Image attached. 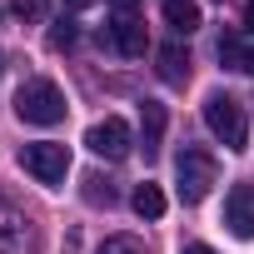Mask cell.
<instances>
[{"label": "cell", "instance_id": "ac0fdd59", "mask_svg": "<svg viewBox=\"0 0 254 254\" xmlns=\"http://www.w3.org/2000/svg\"><path fill=\"white\" fill-rule=\"evenodd\" d=\"M110 5H115L120 15H135V5H140V0H110Z\"/></svg>", "mask_w": 254, "mask_h": 254}, {"label": "cell", "instance_id": "6da1fadb", "mask_svg": "<svg viewBox=\"0 0 254 254\" xmlns=\"http://www.w3.org/2000/svg\"><path fill=\"white\" fill-rule=\"evenodd\" d=\"M204 125H209V135L224 145V150H249V115H244V105L234 100V95H224V90H214L209 100H204Z\"/></svg>", "mask_w": 254, "mask_h": 254}, {"label": "cell", "instance_id": "ba28073f", "mask_svg": "<svg viewBox=\"0 0 254 254\" xmlns=\"http://www.w3.org/2000/svg\"><path fill=\"white\" fill-rule=\"evenodd\" d=\"M224 224L234 239H254V185H234L224 194Z\"/></svg>", "mask_w": 254, "mask_h": 254}, {"label": "cell", "instance_id": "44dd1931", "mask_svg": "<svg viewBox=\"0 0 254 254\" xmlns=\"http://www.w3.org/2000/svg\"><path fill=\"white\" fill-rule=\"evenodd\" d=\"M65 5H75V10H85V5H90V0H65Z\"/></svg>", "mask_w": 254, "mask_h": 254}, {"label": "cell", "instance_id": "5bb4252c", "mask_svg": "<svg viewBox=\"0 0 254 254\" xmlns=\"http://www.w3.org/2000/svg\"><path fill=\"white\" fill-rule=\"evenodd\" d=\"M95 254H150V249H145V239H135V234H110Z\"/></svg>", "mask_w": 254, "mask_h": 254}, {"label": "cell", "instance_id": "52a82bcc", "mask_svg": "<svg viewBox=\"0 0 254 254\" xmlns=\"http://www.w3.org/2000/svg\"><path fill=\"white\" fill-rule=\"evenodd\" d=\"M100 40H105V50H115V55H125V60L145 55V45H150V35H145V25H140L135 15H115V20L100 30Z\"/></svg>", "mask_w": 254, "mask_h": 254}, {"label": "cell", "instance_id": "7a4b0ae2", "mask_svg": "<svg viewBox=\"0 0 254 254\" xmlns=\"http://www.w3.org/2000/svg\"><path fill=\"white\" fill-rule=\"evenodd\" d=\"M214 185H219V160L209 150H199V145H185L180 160H175V190H180V199L199 204Z\"/></svg>", "mask_w": 254, "mask_h": 254}, {"label": "cell", "instance_id": "4fadbf2b", "mask_svg": "<svg viewBox=\"0 0 254 254\" xmlns=\"http://www.w3.org/2000/svg\"><path fill=\"white\" fill-rule=\"evenodd\" d=\"M219 60L229 70H254V50L239 40V35H219Z\"/></svg>", "mask_w": 254, "mask_h": 254}, {"label": "cell", "instance_id": "7c38bea8", "mask_svg": "<svg viewBox=\"0 0 254 254\" xmlns=\"http://www.w3.org/2000/svg\"><path fill=\"white\" fill-rule=\"evenodd\" d=\"M130 204H135V214H140V219H160V214H165V190L145 180V185H135Z\"/></svg>", "mask_w": 254, "mask_h": 254}, {"label": "cell", "instance_id": "ffe728a7", "mask_svg": "<svg viewBox=\"0 0 254 254\" xmlns=\"http://www.w3.org/2000/svg\"><path fill=\"white\" fill-rule=\"evenodd\" d=\"M244 30L254 35V0H249V5H244Z\"/></svg>", "mask_w": 254, "mask_h": 254}, {"label": "cell", "instance_id": "9c48e42d", "mask_svg": "<svg viewBox=\"0 0 254 254\" xmlns=\"http://www.w3.org/2000/svg\"><path fill=\"white\" fill-rule=\"evenodd\" d=\"M165 125H170L165 105H160V100H145V105H140V150H145V160L160 155V145H165Z\"/></svg>", "mask_w": 254, "mask_h": 254}, {"label": "cell", "instance_id": "8992f818", "mask_svg": "<svg viewBox=\"0 0 254 254\" xmlns=\"http://www.w3.org/2000/svg\"><path fill=\"white\" fill-rule=\"evenodd\" d=\"M35 249V219L0 190V254H30Z\"/></svg>", "mask_w": 254, "mask_h": 254}, {"label": "cell", "instance_id": "30bf717a", "mask_svg": "<svg viewBox=\"0 0 254 254\" xmlns=\"http://www.w3.org/2000/svg\"><path fill=\"white\" fill-rule=\"evenodd\" d=\"M160 80L165 85H185L190 80V55L180 45H160Z\"/></svg>", "mask_w": 254, "mask_h": 254}, {"label": "cell", "instance_id": "9a60e30c", "mask_svg": "<svg viewBox=\"0 0 254 254\" xmlns=\"http://www.w3.org/2000/svg\"><path fill=\"white\" fill-rule=\"evenodd\" d=\"M85 199H90V204H115V185L100 180V175H90V180H85Z\"/></svg>", "mask_w": 254, "mask_h": 254}, {"label": "cell", "instance_id": "d6986e66", "mask_svg": "<svg viewBox=\"0 0 254 254\" xmlns=\"http://www.w3.org/2000/svg\"><path fill=\"white\" fill-rule=\"evenodd\" d=\"M180 254H219V249H209V244H185Z\"/></svg>", "mask_w": 254, "mask_h": 254}, {"label": "cell", "instance_id": "277c9868", "mask_svg": "<svg viewBox=\"0 0 254 254\" xmlns=\"http://www.w3.org/2000/svg\"><path fill=\"white\" fill-rule=\"evenodd\" d=\"M20 165H25V175H35L40 185H65V175H70V150L65 145H55V140H40V145H25L20 150Z\"/></svg>", "mask_w": 254, "mask_h": 254}, {"label": "cell", "instance_id": "8fae6325", "mask_svg": "<svg viewBox=\"0 0 254 254\" xmlns=\"http://www.w3.org/2000/svg\"><path fill=\"white\" fill-rule=\"evenodd\" d=\"M165 20L175 35H190V30H199V5L194 0H165Z\"/></svg>", "mask_w": 254, "mask_h": 254}, {"label": "cell", "instance_id": "2e32d148", "mask_svg": "<svg viewBox=\"0 0 254 254\" xmlns=\"http://www.w3.org/2000/svg\"><path fill=\"white\" fill-rule=\"evenodd\" d=\"M70 45H75V20H60L50 30V50H70Z\"/></svg>", "mask_w": 254, "mask_h": 254}, {"label": "cell", "instance_id": "5b68a950", "mask_svg": "<svg viewBox=\"0 0 254 254\" xmlns=\"http://www.w3.org/2000/svg\"><path fill=\"white\" fill-rule=\"evenodd\" d=\"M85 145H90V155L95 160H125L135 150V135H130V125H125L120 115H105V120H95L90 125V135H85Z\"/></svg>", "mask_w": 254, "mask_h": 254}, {"label": "cell", "instance_id": "3957f363", "mask_svg": "<svg viewBox=\"0 0 254 254\" xmlns=\"http://www.w3.org/2000/svg\"><path fill=\"white\" fill-rule=\"evenodd\" d=\"M15 115H20L25 125H60V120H65V95H60V85L45 80V75L25 80V85L15 90Z\"/></svg>", "mask_w": 254, "mask_h": 254}, {"label": "cell", "instance_id": "e0dca14e", "mask_svg": "<svg viewBox=\"0 0 254 254\" xmlns=\"http://www.w3.org/2000/svg\"><path fill=\"white\" fill-rule=\"evenodd\" d=\"M10 10L20 20H45V0H10Z\"/></svg>", "mask_w": 254, "mask_h": 254}]
</instances>
